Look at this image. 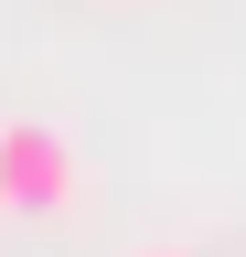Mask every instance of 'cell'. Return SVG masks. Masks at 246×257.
Segmentation results:
<instances>
[{"instance_id":"cell-1","label":"cell","mask_w":246,"mask_h":257,"mask_svg":"<svg viewBox=\"0 0 246 257\" xmlns=\"http://www.w3.org/2000/svg\"><path fill=\"white\" fill-rule=\"evenodd\" d=\"M75 182H86V161L54 118H0V214H65Z\"/></svg>"},{"instance_id":"cell-2","label":"cell","mask_w":246,"mask_h":257,"mask_svg":"<svg viewBox=\"0 0 246 257\" xmlns=\"http://www.w3.org/2000/svg\"><path fill=\"white\" fill-rule=\"evenodd\" d=\"M139 257H193V246H139Z\"/></svg>"}]
</instances>
